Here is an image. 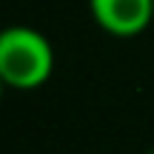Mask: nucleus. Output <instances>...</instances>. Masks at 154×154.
<instances>
[{"label": "nucleus", "mask_w": 154, "mask_h": 154, "mask_svg": "<svg viewBox=\"0 0 154 154\" xmlns=\"http://www.w3.org/2000/svg\"><path fill=\"white\" fill-rule=\"evenodd\" d=\"M54 72V49L32 26H9L0 34V80L14 91H34Z\"/></svg>", "instance_id": "f257e3e1"}, {"label": "nucleus", "mask_w": 154, "mask_h": 154, "mask_svg": "<svg viewBox=\"0 0 154 154\" xmlns=\"http://www.w3.org/2000/svg\"><path fill=\"white\" fill-rule=\"evenodd\" d=\"M91 20L111 37H137L154 20V0H88Z\"/></svg>", "instance_id": "f03ea898"}, {"label": "nucleus", "mask_w": 154, "mask_h": 154, "mask_svg": "<svg viewBox=\"0 0 154 154\" xmlns=\"http://www.w3.org/2000/svg\"><path fill=\"white\" fill-rule=\"evenodd\" d=\"M149 154H154V149H151V151H149Z\"/></svg>", "instance_id": "7ed1b4c3"}]
</instances>
